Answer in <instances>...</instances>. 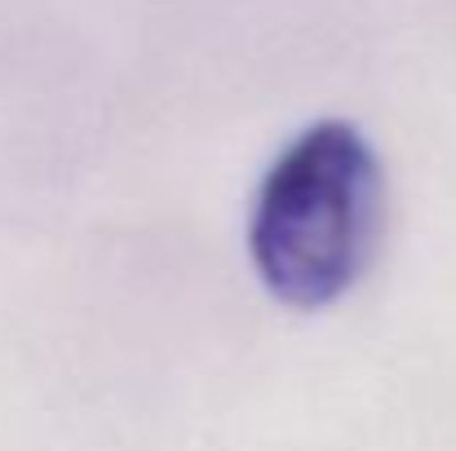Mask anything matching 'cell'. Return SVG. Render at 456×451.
I'll list each match as a JSON object with an SVG mask.
<instances>
[{
  "instance_id": "6da1fadb",
  "label": "cell",
  "mask_w": 456,
  "mask_h": 451,
  "mask_svg": "<svg viewBox=\"0 0 456 451\" xmlns=\"http://www.w3.org/2000/svg\"><path fill=\"white\" fill-rule=\"evenodd\" d=\"M386 177L350 120H314L280 150L253 195L248 262L289 310H328L346 297L381 235Z\"/></svg>"
}]
</instances>
